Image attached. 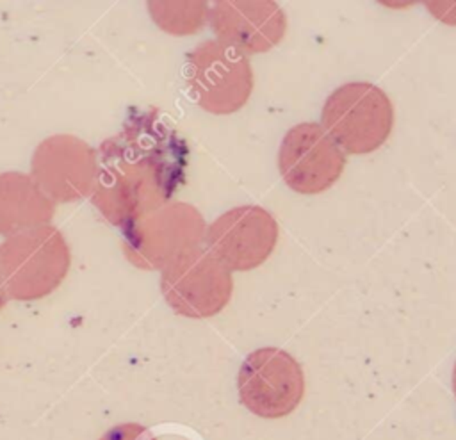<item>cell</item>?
Returning a JSON list of instances; mask_svg holds the SVG:
<instances>
[{
	"label": "cell",
	"mask_w": 456,
	"mask_h": 440,
	"mask_svg": "<svg viewBox=\"0 0 456 440\" xmlns=\"http://www.w3.org/2000/svg\"><path fill=\"white\" fill-rule=\"evenodd\" d=\"M96 151L98 175L89 200L121 230L173 201L185 183L189 146L155 109L132 107Z\"/></svg>",
	"instance_id": "6da1fadb"
},
{
	"label": "cell",
	"mask_w": 456,
	"mask_h": 440,
	"mask_svg": "<svg viewBox=\"0 0 456 440\" xmlns=\"http://www.w3.org/2000/svg\"><path fill=\"white\" fill-rule=\"evenodd\" d=\"M5 290L14 301H37L61 287L71 267V249L59 228L43 224L0 244Z\"/></svg>",
	"instance_id": "7a4b0ae2"
},
{
	"label": "cell",
	"mask_w": 456,
	"mask_h": 440,
	"mask_svg": "<svg viewBox=\"0 0 456 440\" xmlns=\"http://www.w3.org/2000/svg\"><path fill=\"white\" fill-rule=\"evenodd\" d=\"M207 223L185 201H169L121 230L123 255L137 269L164 271L189 251L203 246Z\"/></svg>",
	"instance_id": "3957f363"
},
{
	"label": "cell",
	"mask_w": 456,
	"mask_h": 440,
	"mask_svg": "<svg viewBox=\"0 0 456 440\" xmlns=\"http://www.w3.org/2000/svg\"><path fill=\"white\" fill-rule=\"evenodd\" d=\"M321 125L346 155H365L392 134L394 105L376 84L347 82L324 100Z\"/></svg>",
	"instance_id": "277c9868"
},
{
	"label": "cell",
	"mask_w": 456,
	"mask_h": 440,
	"mask_svg": "<svg viewBox=\"0 0 456 440\" xmlns=\"http://www.w3.org/2000/svg\"><path fill=\"white\" fill-rule=\"evenodd\" d=\"M183 78L196 105L216 116L240 110L253 93L249 57L216 37L187 52Z\"/></svg>",
	"instance_id": "5b68a950"
},
{
	"label": "cell",
	"mask_w": 456,
	"mask_h": 440,
	"mask_svg": "<svg viewBox=\"0 0 456 440\" xmlns=\"http://www.w3.org/2000/svg\"><path fill=\"white\" fill-rule=\"evenodd\" d=\"M305 388L301 363L289 351L274 346L251 351L237 372L240 404L265 420L290 415L301 404Z\"/></svg>",
	"instance_id": "8992f818"
},
{
	"label": "cell",
	"mask_w": 456,
	"mask_h": 440,
	"mask_svg": "<svg viewBox=\"0 0 456 440\" xmlns=\"http://www.w3.org/2000/svg\"><path fill=\"white\" fill-rule=\"evenodd\" d=\"M167 306L187 319H208L224 310L233 294V273L205 246L160 271Z\"/></svg>",
	"instance_id": "52a82bcc"
},
{
	"label": "cell",
	"mask_w": 456,
	"mask_h": 440,
	"mask_svg": "<svg viewBox=\"0 0 456 440\" xmlns=\"http://www.w3.org/2000/svg\"><path fill=\"white\" fill-rule=\"evenodd\" d=\"M28 175L55 205L75 203L94 189L98 151L73 134H53L36 146Z\"/></svg>",
	"instance_id": "ba28073f"
},
{
	"label": "cell",
	"mask_w": 456,
	"mask_h": 440,
	"mask_svg": "<svg viewBox=\"0 0 456 440\" xmlns=\"http://www.w3.org/2000/svg\"><path fill=\"white\" fill-rule=\"evenodd\" d=\"M347 155L321 123L305 121L289 128L278 148V171L289 189L319 194L338 182Z\"/></svg>",
	"instance_id": "9c48e42d"
},
{
	"label": "cell",
	"mask_w": 456,
	"mask_h": 440,
	"mask_svg": "<svg viewBox=\"0 0 456 440\" xmlns=\"http://www.w3.org/2000/svg\"><path fill=\"white\" fill-rule=\"evenodd\" d=\"M278 223L258 205H239L207 224L203 246L232 273L262 265L278 242Z\"/></svg>",
	"instance_id": "30bf717a"
},
{
	"label": "cell",
	"mask_w": 456,
	"mask_h": 440,
	"mask_svg": "<svg viewBox=\"0 0 456 440\" xmlns=\"http://www.w3.org/2000/svg\"><path fill=\"white\" fill-rule=\"evenodd\" d=\"M210 30L216 39L244 55L274 48L287 32L283 9L271 0H219L208 7Z\"/></svg>",
	"instance_id": "8fae6325"
},
{
	"label": "cell",
	"mask_w": 456,
	"mask_h": 440,
	"mask_svg": "<svg viewBox=\"0 0 456 440\" xmlns=\"http://www.w3.org/2000/svg\"><path fill=\"white\" fill-rule=\"evenodd\" d=\"M55 203L37 187L28 173H0V237L50 224Z\"/></svg>",
	"instance_id": "7c38bea8"
},
{
	"label": "cell",
	"mask_w": 456,
	"mask_h": 440,
	"mask_svg": "<svg viewBox=\"0 0 456 440\" xmlns=\"http://www.w3.org/2000/svg\"><path fill=\"white\" fill-rule=\"evenodd\" d=\"M207 2H146L153 23L171 36H191L208 20Z\"/></svg>",
	"instance_id": "4fadbf2b"
},
{
	"label": "cell",
	"mask_w": 456,
	"mask_h": 440,
	"mask_svg": "<svg viewBox=\"0 0 456 440\" xmlns=\"http://www.w3.org/2000/svg\"><path fill=\"white\" fill-rule=\"evenodd\" d=\"M148 428L137 422H123L110 429H107L98 440H144L148 435Z\"/></svg>",
	"instance_id": "5bb4252c"
},
{
	"label": "cell",
	"mask_w": 456,
	"mask_h": 440,
	"mask_svg": "<svg viewBox=\"0 0 456 440\" xmlns=\"http://www.w3.org/2000/svg\"><path fill=\"white\" fill-rule=\"evenodd\" d=\"M426 9L440 21L456 25V2H426Z\"/></svg>",
	"instance_id": "9a60e30c"
},
{
	"label": "cell",
	"mask_w": 456,
	"mask_h": 440,
	"mask_svg": "<svg viewBox=\"0 0 456 440\" xmlns=\"http://www.w3.org/2000/svg\"><path fill=\"white\" fill-rule=\"evenodd\" d=\"M144 440H191L185 435H178V433H153L148 431Z\"/></svg>",
	"instance_id": "2e32d148"
},
{
	"label": "cell",
	"mask_w": 456,
	"mask_h": 440,
	"mask_svg": "<svg viewBox=\"0 0 456 440\" xmlns=\"http://www.w3.org/2000/svg\"><path fill=\"white\" fill-rule=\"evenodd\" d=\"M9 296L5 290V280H4V269H2V260H0V310L5 306Z\"/></svg>",
	"instance_id": "e0dca14e"
},
{
	"label": "cell",
	"mask_w": 456,
	"mask_h": 440,
	"mask_svg": "<svg viewBox=\"0 0 456 440\" xmlns=\"http://www.w3.org/2000/svg\"><path fill=\"white\" fill-rule=\"evenodd\" d=\"M451 385H452V392H454V397H456V362H454V367H452V376H451Z\"/></svg>",
	"instance_id": "ac0fdd59"
}]
</instances>
